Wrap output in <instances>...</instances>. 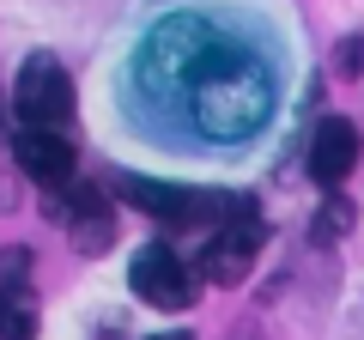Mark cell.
<instances>
[{"instance_id": "cell-10", "label": "cell", "mask_w": 364, "mask_h": 340, "mask_svg": "<svg viewBox=\"0 0 364 340\" xmlns=\"http://www.w3.org/2000/svg\"><path fill=\"white\" fill-rule=\"evenodd\" d=\"M352 219H358V207H352V201L334 188V195L316 207V219H310V243H340V237L352 231Z\"/></svg>"}, {"instance_id": "cell-8", "label": "cell", "mask_w": 364, "mask_h": 340, "mask_svg": "<svg viewBox=\"0 0 364 340\" xmlns=\"http://www.w3.org/2000/svg\"><path fill=\"white\" fill-rule=\"evenodd\" d=\"M352 170H358V128L346 116H322L316 134H310V176L334 195Z\"/></svg>"}, {"instance_id": "cell-4", "label": "cell", "mask_w": 364, "mask_h": 340, "mask_svg": "<svg viewBox=\"0 0 364 340\" xmlns=\"http://www.w3.org/2000/svg\"><path fill=\"white\" fill-rule=\"evenodd\" d=\"M122 201L164 225H200V219H225L237 207V195H213V188H182V183H152V176H122Z\"/></svg>"}, {"instance_id": "cell-3", "label": "cell", "mask_w": 364, "mask_h": 340, "mask_svg": "<svg viewBox=\"0 0 364 340\" xmlns=\"http://www.w3.org/2000/svg\"><path fill=\"white\" fill-rule=\"evenodd\" d=\"M13 116L25 122V128H67V116H73V79H67V67L55 61L49 49H37L25 67H18Z\"/></svg>"}, {"instance_id": "cell-13", "label": "cell", "mask_w": 364, "mask_h": 340, "mask_svg": "<svg viewBox=\"0 0 364 340\" xmlns=\"http://www.w3.org/2000/svg\"><path fill=\"white\" fill-rule=\"evenodd\" d=\"M6 116H13V97H6V104H0V128H6Z\"/></svg>"}, {"instance_id": "cell-1", "label": "cell", "mask_w": 364, "mask_h": 340, "mask_svg": "<svg viewBox=\"0 0 364 340\" xmlns=\"http://www.w3.org/2000/svg\"><path fill=\"white\" fill-rule=\"evenodd\" d=\"M140 85L176 104L200 140H249L273 116V73L213 18H164L140 43Z\"/></svg>"}, {"instance_id": "cell-7", "label": "cell", "mask_w": 364, "mask_h": 340, "mask_svg": "<svg viewBox=\"0 0 364 340\" xmlns=\"http://www.w3.org/2000/svg\"><path fill=\"white\" fill-rule=\"evenodd\" d=\"M13 164L43 188H67L73 183V140H67L61 128H18Z\"/></svg>"}, {"instance_id": "cell-2", "label": "cell", "mask_w": 364, "mask_h": 340, "mask_svg": "<svg viewBox=\"0 0 364 340\" xmlns=\"http://www.w3.org/2000/svg\"><path fill=\"white\" fill-rule=\"evenodd\" d=\"M261 237H267V225H261L255 201H237V207L213 225V237L200 243V280H213V286L249 280V267H255V255H261Z\"/></svg>"}, {"instance_id": "cell-6", "label": "cell", "mask_w": 364, "mask_h": 340, "mask_svg": "<svg viewBox=\"0 0 364 340\" xmlns=\"http://www.w3.org/2000/svg\"><path fill=\"white\" fill-rule=\"evenodd\" d=\"M49 219L61 225V231H73L79 249H104L109 231H116V213H109L104 188H91V183H67V188H55Z\"/></svg>"}, {"instance_id": "cell-11", "label": "cell", "mask_w": 364, "mask_h": 340, "mask_svg": "<svg viewBox=\"0 0 364 340\" xmlns=\"http://www.w3.org/2000/svg\"><path fill=\"white\" fill-rule=\"evenodd\" d=\"M31 274V249H0V286H25Z\"/></svg>"}, {"instance_id": "cell-9", "label": "cell", "mask_w": 364, "mask_h": 340, "mask_svg": "<svg viewBox=\"0 0 364 340\" xmlns=\"http://www.w3.org/2000/svg\"><path fill=\"white\" fill-rule=\"evenodd\" d=\"M37 292L31 286H0V340H37Z\"/></svg>"}, {"instance_id": "cell-5", "label": "cell", "mask_w": 364, "mask_h": 340, "mask_svg": "<svg viewBox=\"0 0 364 340\" xmlns=\"http://www.w3.org/2000/svg\"><path fill=\"white\" fill-rule=\"evenodd\" d=\"M128 286L140 304H152V310H188L200 292V267L195 262H182L170 243H146L140 255H134L128 267Z\"/></svg>"}, {"instance_id": "cell-12", "label": "cell", "mask_w": 364, "mask_h": 340, "mask_svg": "<svg viewBox=\"0 0 364 340\" xmlns=\"http://www.w3.org/2000/svg\"><path fill=\"white\" fill-rule=\"evenodd\" d=\"M334 67H340L346 79H358V73H364V37H346V43H340V49H334Z\"/></svg>"}, {"instance_id": "cell-14", "label": "cell", "mask_w": 364, "mask_h": 340, "mask_svg": "<svg viewBox=\"0 0 364 340\" xmlns=\"http://www.w3.org/2000/svg\"><path fill=\"white\" fill-rule=\"evenodd\" d=\"M152 340H195V334H152Z\"/></svg>"}]
</instances>
